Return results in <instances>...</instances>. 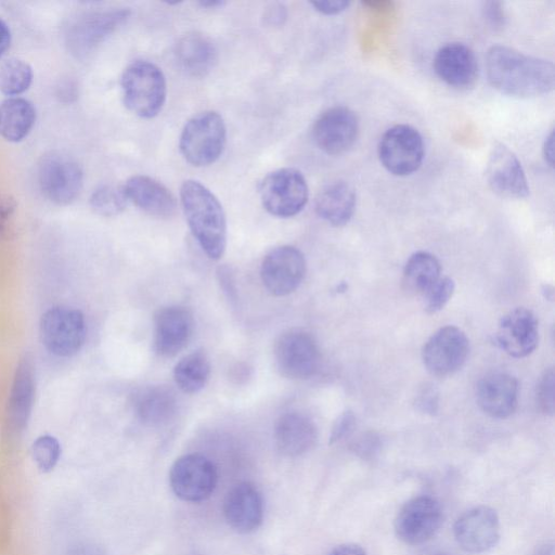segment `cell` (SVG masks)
<instances>
[{
	"label": "cell",
	"mask_w": 555,
	"mask_h": 555,
	"mask_svg": "<svg viewBox=\"0 0 555 555\" xmlns=\"http://www.w3.org/2000/svg\"><path fill=\"white\" fill-rule=\"evenodd\" d=\"M180 198L190 230L202 249L210 259H220L227 246V221L220 202L204 184L191 179L182 183Z\"/></svg>",
	"instance_id": "7a4b0ae2"
},
{
	"label": "cell",
	"mask_w": 555,
	"mask_h": 555,
	"mask_svg": "<svg viewBox=\"0 0 555 555\" xmlns=\"http://www.w3.org/2000/svg\"><path fill=\"white\" fill-rule=\"evenodd\" d=\"M543 155L546 160V163L553 167L554 164V132L551 131V133L546 137L544 145H543Z\"/></svg>",
	"instance_id": "7dc6e473"
},
{
	"label": "cell",
	"mask_w": 555,
	"mask_h": 555,
	"mask_svg": "<svg viewBox=\"0 0 555 555\" xmlns=\"http://www.w3.org/2000/svg\"><path fill=\"white\" fill-rule=\"evenodd\" d=\"M318 430L306 415L288 412L280 416L274 427V441L279 452L288 457L309 452L317 443Z\"/></svg>",
	"instance_id": "d4e9b609"
},
{
	"label": "cell",
	"mask_w": 555,
	"mask_h": 555,
	"mask_svg": "<svg viewBox=\"0 0 555 555\" xmlns=\"http://www.w3.org/2000/svg\"><path fill=\"white\" fill-rule=\"evenodd\" d=\"M438 259L426 251L413 254L403 270V284L406 291L425 296L440 279Z\"/></svg>",
	"instance_id": "f546056e"
},
{
	"label": "cell",
	"mask_w": 555,
	"mask_h": 555,
	"mask_svg": "<svg viewBox=\"0 0 555 555\" xmlns=\"http://www.w3.org/2000/svg\"><path fill=\"white\" fill-rule=\"evenodd\" d=\"M454 292V282L450 278H440L439 281L428 291L425 297V310L435 313L441 310L451 298Z\"/></svg>",
	"instance_id": "d590c367"
},
{
	"label": "cell",
	"mask_w": 555,
	"mask_h": 555,
	"mask_svg": "<svg viewBox=\"0 0 555 555\" xmlns=\"http://www.w3.org/2000/svg\"><path fill=\"white\" fill-rule=\"evenodd\" d=\"M222 511L227 524L234 531L250 533L260 527L263 519L262 494L254 483L238 482L228 491Z\"/></svg>",
	"instance_id": "d6986e66"
},
{
	"label": "cell",
	"mask_w": 555,
	"mask_h": 555,
	"mask_svg": "<svg viewBox=\"0 0 555 555\" xmlns=\"http://www.w3.org/2000/svg\"><path fill=\"white\" fill-rule=\"evenodd\" d=\"M482 13L488 25L494 29H502L506 22L505 11L501 2L487 1L483 3Z\"/></svg>",
	"instance_id": "74e56055"
},
{
	"label": "cell",
	"mask_w": 555,
	"mask_h": 555,
	"mask_svg": "<svg viewBox=\"0 0 555 555\" xmlns=\"http://www.w3.org/2000/svg\"><path fill=\"white\" fill-rule=\"evenodd\" d=\"M518 383L506 373L495 372L483 376L476 387L480 409L494 418H506L517 406Z\"/></svg>",
	"instance_id": "603a6c76"
},
{
	"label": "cell",
	"mask_w": 555,
	"mask_h": 555,
	"mask_svg": "<svg viewBox=\"0 0 555 555\" xmlns=\"http://www.w3.org/2000/svg\"><path fill=\"white\" fill-rule=\"evenodd\" d=\"M424 151L420 132L403 124L389 128L378 144L382 165L396 176H408L416 171L423 163Z\"/></svg>",
	"instance_id": "30bf717a"
},
{
	"label": "cell",
	"mask_w": 555,
	"mask_h": 555,
	"mask_svg": "<svg viewBox=\"0 0 555 555\" xmlns=\"http://www.w3.org/2000/svg\"><path fill=\"white\" fill-rule=\"evenodd\" d=\"M434 555H446V554L440 552V553H436Z\"/></svg>",
	"instance_id": "816d5d0a"
},
{
	"label": "cell",
	"mask_w": 555,
	"mask_h": 555,
	"mask_svg": "<svg viewBox=\"0 0 555 555\" xmlns=\"http://www.w3.org/2000/svg\"><path fill=\"white\" fill-rule=\"evenodd\" d=\"M37 181L42 195L59 206L72 204L83 185V171L69 154L50 151L38 163Z\"/></svg>",
	"instance_id": "8992f818"
},
{
	"label": "cell",
	"mask_w": 555,
	"mask_h": 555,
	"mask_svg": "<svg viewBox=\"0 0 555 555\" xmlns=\"http://www.w3.org/2000/svg\"><path fill=\"white\" fill-rule=\"evenodd\" d=\"M354 189L345 181H335L325 185L315 197V211L320 218L332 225L346 224L356 209Z\"/></svg>",
	"instance_id": "4316f807"
},
{
	"label": "cell",
	"mask_w": 555,
	"mask_h": 555,
	"mask_svg": "<svg viewBox=\"0 0 555 555\" xmlns=\"http://www.w3.org/2000/svg\"><path fill=\"white\" fill-rule=\"evenodd\" d=\"M36 396V366L30 352L18 360L5 408V428L18 437L27 428Z\"/></svg>",
	"instance_id": "7c38bea8"
},
{
	"label": "cell",
	"mask_w": 555,
	"mask_h": 555,
	"mask_svg": "<svg viewBox=\"0 0 555 555\" xmlns=\"http://www.w3.org/2000/svg\"><path fill=\"white\" fill-rule=\"evenodd\" d=\"M354 415L351 411H346L336 420L330 436V443H336L348 437L354 426Z\"/></svg>",
	"instance_id": "f35d334b"
},
{
	"label": "cell",
	"mask_w": 555,
	"mask_h": 555,
	"mask_svg": "<svg viewBox=\"0 0 555 555\" xmlns=\"http://www.w3.org/2000/svg\"><path fill=\"white\" fill-rule=\"evenodd\" d=\"M122 190L127 201L151 216L168 218L176 211L177 203L170 190L149 176L130 177Z\"/></svg>",
	"instance_id": "cb8c5ba5"
},
{
	"label": "cell",
	"mask_w": 555,
	"mask_h": 555,
	"mask_svg": "<svg viewBox=\"0 0 555 555\" xmlns=\"http://www.w3.org/2000/svg\"><path fill=\"white\" fill-rule=\"evenodd\" d=\"M468 351L469 343L464 332L449 325L439 328L426 341L422 352L423 362L429 373L444 377L464 365Z\"/></svg>",
	"instance_id": "9a60e30c"
},
{
	"label": "cell",
	"mask_w": 555,
	"mask_h": 555,
	"mask_svg": "<svg viewBox=\"0 0 555 555\" xmlns=\"http://www.w3.org/2000/svg\"><path fill=\"white\" fill-rule=\"evenodd\" d=\"M17 203L15 198L0 192V240H8L13 234Z\"/></svg>",
	"instance_id": "8d00e7d4"
},
{
	"label": "cell",
	"mask_w": 555,
	"mask_h": 555,
	"mask_svg": "<svg viewBox=\"0 0 555 555\" xmlns=\"http://www.w3.org/2000/svg\"><path fill=\"white\" fill-rule=\"evenodd\" d=\"M259 194L262 206L269 214L289 218L301 211L309 192L306 179L299 170L280 168L262 179Z\"/></svg>",
	"instance_id": "ba28073f"
},
{
	"label": "cell",
	"mask_w": 555,
	"mask_h": 555,
	"mask_svg": "<svg viewBox=\"0 0 555 555\" xmlns=\"http://www.w3.org/2000/svg\"><path fill=\"white\" fill-rule=\"evenodd\" d=\"M378 447V437L372 433L362 435L353 444L354 451L363 457L373 456Z\"/></svg>",
	"instance_id": "b9f144b4"
},
{
	"label": "cell",
	"mask_w": 555,
	"mask_h": 555,
	"mask_svg": "<svg viewBox=\"0 0 555 555\" xmlns=\"http://www.w3.org/2000/svg\"><path fill=\"white\" fill-rule=\"evenodd\" d=\"M305 274L306 260L302 253L289 245L270 250L260 268L262 284L274 296H285L296 291Z\"/></svg>",
	"instance_id": "5bb4252c"
},
{
	"label": "cell",
	"mask_w": 555,
	"mask_h": 555,
	"mask_svg": "<svg viewBox=\"0 0 555 555\" xmlns=\"http://www.w3.org/2000/svg\"><path fill=\"white\" fill-rule=\"evenodd\" d=\"M486 178L491 190L501 197L519 199L529 194L528 181L520 162L502 143L492 147Z\"/></svg>",
	"instance_id": "ac0fdd59"
},
{
	"label": "cell",
	"mask_w": 555,
	"mask_h": 555,
	"mask_svg": "<svg viewBox=\"0 0 555 555\" xmlns=\"http://www.w3.org/2000/svg\"><path fill=\"white\" fill-rule=\"evenodd\" d=\"M127 202L122 186L113 184L99 185L89 199L92 210L104 217L119 215L126 208Z\"/></svg>",
	"instance_id": "d6a6232c"
},
{
	"label": "cell",
	"mask_w": 555,
	"mask_h": 555,
	"mask_svg": "<svg viewBox=\"0 0 555 555\" xmlns=\"http://www.w3.org/2000/svg\"><path fill=\"white\" fill-rule=\"evenodd\" d=\"M442 522V509L438 501L420 495L408 501L395 519L397 537L406 544L418 545L430 540Z\"/></svg>",
	"instance_id": "4fadbf2b"
},
{
	"label": "cell",
	"mask_w": 555,
	"mask_h": 555,
	"mask_svg": "<svg viewBox=\"0 0 555 555\" xmlns=\"http://www.w3.org/2000/svg\"><path fill=\"white\" fill-rule=\"evenodd\" d=\"M194 320L191 312L181 306L159 309L154 318V349L157 354L170 358L178 354L190 341Z\"/></svg>",
	"instance_id": "ffe728a7"
},
{
	"label": "cell",
	"mask_w": 555,
	"mask_h": 555,
	"mask_svg": "<svg viewBox=\"0 0 555 555\" xmlns=\"http://www.w3.org/2000/svg\"><path fill=\"white\" fill-rule=\"evenodd\" d=\"M218 482L217 467L201 453L178 457L170 467L169 485L177 498L198 503L211 496Z\"/></svg>",
	"instance_id": "9c48e42d"
},
{
	"label": "cell",
	"mask_w": 555,
	"mask_h": 555,
	"mask_svg": "<svg viewBox=\"0 0 555 555\" xmlns=\"http://www.w3.org/2000/svg\"><path fill=\"white\" fill-rule=\"evenodd\" d=\"M486 70L491 86L511 96L542 95L552 91L555 85V69L550 61L506 46H493L488 50Z\"/></svg>",
	"instance_id": "6da1fadb"
},
{
	"label": "cell",
	"mask_w": 555,
	"mask_h": 555,
	"mask_svg": "<svg viewBox=\"0 0 555 555\" xmlns=\"http://www.w3.org/2000/svg\"><path fill=\"white\" fill-rule=\"evenodd\" d=\"M66 555H105V552L94 543L82 542L73 545Z\"/></svg>",
	"instance_id": "ee69618b"
},
{
	"label": "cell",
	"mask_w": 555,
	"mask_h": 555,
	"mask_svg": "<svg viewBox=\"0 0 555 555\" xmlns=\"http://www.w3.org/2000/svg\"><path fill=\"white\" fill-rule=\"evenodd\" d=\"M86 336V320L79 309L56 306L48 309L40 318V341L55 357L69 358L78 353Z\"/></svg>",
	"instance_id": "52a82bcc"
},
{
	"label": "cell",
	"mask_w": 555,
	"mask_h": 555,
	"mask_svg": "<svg viewBox=\"0 0 555 555\" xmlns=\"http://www.w3.org/2000/svg\"><path fill=\"white\" fill-rule=\"evenodd\" d=\"M359 134V119L346 106H334L324 111L312 126V138L317 146L328 155L347 152Z\"/></svg>",
	"instance_id": "2e32d148"
},
{
	"label": "cell",
	"mask_w": 555,
	"mask_h": 555,
	"mask_svg": "<svg viewBox=\"0 0 555 555\" xmlns=\"http://www.w3.org/2000/svg\"><path fill=\"white\" fill-rule=\"evenodd\" d=\"M210 375V363L205 352L193 351L183 357L175 366L173 378L177 386L186 393L203 389Z\"/></svg>",
	"instance_id": "4dcf8cb0"
},
{
	"label": "cell",
	"mask_w": 555,
	"mask_h": 555,
	"mask_svg": "<svg viewBox=\"0 0 555 555\" xmlns=\"http://www.w3.org/2000/svg\"><path fill=\"white\" fill-rule=\"evenodd\" d=\"M130 16L125 8L93 10L72 17L64 28V42L72 55L83 59L115 33Z\"/></svg>",
	"instance_id": "277c9868"
},
{
	"label": "cell",
	"mask_w": 555,
	"mask_h": 555,
	"mask_svg": "<svg viewBox=\"0 0 555 555\" xmlns=\"http://www.w3.org/2000/svg\"><path fill=\"white\" fill-rule=\"evenodd\" d=\"M227 140L222 117L214 111L194 115L184 125L179 147L184 159L196 167L208 166L221 155Z\"/></svg>",
	"instance_id": "5b68a950"
},
{
	"label": "cell",
	"mask_w": 555,
	"mask_h": 555,
	"mask_svg": "<svg viewBox=\"0 0 555 555\" xmlns=\"http://www.w3.org/2000/svg\"><path fill=\"white\" fill-rule=\"evenodd\" d=\"M434 69L448 86L466 89L477 79L478 64L469 47L461 42H451L437 51Z\"/></svg>",
	"instance_id": "7402d4cb"
},
{
	"label": "cell",
	"mask_w": 555,
	"mask_h": 555,
	"mask_svg": "<svg viewBox=\"0 0 555 555\" xmlns=\"http://www.w3.org/2000/svg\"><path fill=\"white\" fill-rule=\"evenodd\" d=\"M457 544L468 553H483L496 545L500 539V520L489 506H476L466 511L453 528Z\"/></svg>",
	"instance_id": "e0dca14e"
},
{
	"label": "cell",
	"mask_w": 555,
	"mask_h": 555,
	"mask_svg": "<svg viewBox=\"0 0 555 555\" xmlns=\"http://www.w3.org/2000/svg\"><path fill=\"white\" fill-rule=\"evenodd\" d=\"M126 107L141 118H153L163 108L167 85L163 70L149 61L130 63L120 78Z\"/></svg>",
	"instance_id": "3957f363"
},
{
	"label": "cell",
	"mask_w": 555,
	"mask_h": 555,
	"mask_svg": "<svg viewBox=\"0 0 555 555\" xmlns=\"http://www.w3.org/2000/svg\"><path fill=\"white\" fill-rule=\"evenodd\" d=\"M217 48L206 35L188 33L175 47V59L179 68L191 77H204L217 62Z\"/></svg>",
	"instance_id": "484cf974"
},
{
	"label": "cell",
	"mask_w": 555,
	"mask_h": 555,
	"mask_svg": "<svg viewBox=\"0 0 555 555\" xmlns=\"http://www.w3.org/2000/svg\"><path fill=\"white\" fill-rule=\"evenodd\" d=\"M287 18V10L282 3H271L263 11L262 20L267 26H281Z\"/></svg>",
	"instance_id": "60d3db41"
},
{
	"label": "cell",
	"mask_w": 555,
	"mask_h": 555,
	"mask_svg": "<svg viewBox=\"0 0 555 555\" xmlns=\"http://www.w3.org/2000/svg\"><path fill=\"white\" fill-rule=\"evenodd\" d=\"M310 4L315 11L324 15H335L345 11L350 2L346 0H333V1H311Z\"/></svg>",
	"instance_id": "7bdbcfd3"
},
{
	"label": "cell",
	"mask_w": 555,
	"mask_h": 555,
	"mask_svg": "<svg viewBox=\"0 0 555 555\" xmlns=\"http://www.w3.org/2000/svg\"><path fill=\"white\" fill-rule=\"evenodd\" d=\"M535 401L539 410L548 415L554 414L555 409V374L548 369L541 376L535 392Z\"/></svg>",
	"instance_id": "e575fe53"
},
{
	"label": "cell",
	"mask_w": 555,
	"mask_h": 555,
	"mask_svg": "<svg viewBox=\"0 0 555 555\" xmlns=\"http://www.w3.org/2000/svg\"><path fill=\"white\" fill-rule=\"evenodd\" d=\"M197 4L204 9H217L222 8L225 2L223 0H199Z\"/></svg>",
	"instance_id": "c3c4849f"
},
{
	"label": "cell",
	"mask_w": 555,
	"mask_h": 555,
	"mask_svg": "<svg viewBox=\"0 0 555 555\" xmlns=\"http://www.w3.org/2000/svg\"><path fill=\"white\" fill-rule=\"evenodd\" d=\"M328 555H366V553L360 545L341 544L333 548Z\"/></svg>",
	"instance_id": "f6af8a7d"
},
{
	"label": "cell",
	"mask_w": 555,
	"mask_h": 555,
	"mask_svg": "<svg viewBox=\"0 0 555 555\" xmlns=\"http://www.w3.org/2000/svg\"><path fill=\"white\" fill-rule=\"evenodd\" d=\"M61 453V444L52 435L39 436L31 446L33 460L42 473H49L56 466Z\"/></svg>",
	"instance_id": "836d02e7"
},
{
	"label": "cell",
	"mask_w": 555,
	"mask_h": 555,
	"mask_svg": "<svg viewBox=\"0 0 555 555\" xmlns=\"http://www.w3.org/2000/svg\"><path fill=\"white\" fill-rule=\"evenodd\" d=\"M11 44V30L8 24L0 18V57L7 52Z\"/></svg>",
	"instance_id": "bcb514c9"
},
{
	"label": "cell",
	"mask_w": 555,
	"mask_h": 555,
	"mask_svg": "<svg viewBox=\"0 0 555 555\" xmlns=\"http://www.w3.org/2000/svg\"><path fill=\"white\" fill-rule=\"evenodd\" d=\"M31 66L20 59H9L0 65V91L7 95L25 92L31 85Z\"/></svg>",
	"instance_id": "1f68e13d"
},
{
	"label": "cell",
	"mask_w": 555,
	"mask_h": 555,
	"mask_svg": "<svg viewBox=\"0 0 555 555\" xmlns=\"http://www.w3.org/2000/svg\"><path fill=\"white\" fill-rule=\"evenodd\" d=\"M416 404L418 409L428 414H435L438 410V392L433 385H426L420 391Z\"/></svg>",
	"instance_id": "ab89813d"
},
{
	"label": "cell",
	"mask_w": 555,
	"mask_h": 555,
	"mask_svg": "<svg viewBox=\"0 0 555 555\" xmlns=\"http://www.w3.org/2000/svg\"><path fill=\"white\" fill-rule=\"evenodd\" d=\"M139 420L149 426H162L172 420L177 412V399L164 386H149L140 389L133 400Z\"/></svg>",
	"instance_id": "83f0119b"
},
{
	"label": "cell",
	"mask_w": 555,
	"mask_h": 555,
	"mask_svg": "<svg viewBox=\"0 0 555 555\" xmlns=\"http://www.w3.org/2000/svg\"><path fill=\"white\" fill-rule=\"evenodd\" d=\"M36 121V108L24 98H8L0 103V138L10 142L24 140Z\"/></svg>",
	"instance_id": "f1b7e54d"
},
{
	"label": "cell",
	"mask_w": 555,
	"mask_h": 555,
	"mask_svg": "<svg viewBox=\"0 0 555 555\" xmlns=\"http://www.w3.org/2000/svg\"><path fill=\"white\" fill-rule=\"evenodd\" d=\"M496 339L500 347L514 358L530 354L538 345V321L526 308H516L499 322Z\"/></svg>",
	"instance_id": "44dd1931"
},
{
	"label": "cell",
	"mask_w": 555,
	"mask_h": 555,
	"mask_svg": "<svg viewBox=\"0 0 555 555\" xmlns=\"http://www.w3.org/2000/svg\"><path fill=\"white\" fill-rule=\"evenodd\" d=\"M534 555H554V548L552 544H544L537 550Z\"/></svg>",
	"instance_id": "681fc988"
},
{
	"label": "cell",
	"mask_w": 555,
	"mask_h": 555,
	"mask_svg": "<svg viewBox=\"0 0 555 555\" xmlns=\"http://www.w3.org/2000/svg\"><path fill=\"white\" fill-rule=\"evenodd\" d=\"M168 5H177L182 2V0H165L164 1Z\"/></svg>",
	"instance_id": "f907efd6"
},
{
	"label": "cell",
	"mask_w": 555,
	"mask_h": 555,
	"mask_svg": "<svg viewBox=\"0 0 555 555\" xmlns=\"http://www.w3.org/2000/svg\"><path fill=\"white\" fill-rule=\"evenodd\" d=\"M274 360L281 375L292 379H306L317 372L320 351L310 334L291 330L278 338Z\"/></svg>",
	"instance_id": "8fae6325"
}]
</instances>
